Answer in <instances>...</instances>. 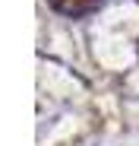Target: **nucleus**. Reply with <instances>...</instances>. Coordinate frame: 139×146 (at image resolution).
I'll list each match as a JSON object with an SVG mask.
<instances>
[{"label": "nucleus", "mask_w": 139, "mask_h": 146, "mask_svg": "<svg viewBox=\"0 0 139 146\" xmlns=\"http://www.w3.org/2000/svg\"><path fill=\"white\" fill-rule=\"evenodd\" d=\"M104 3V0H48V7L66 19H79V16H89L95 13L98 7Z\"/></svg>", "instance_id": "obj_1"}]
</instances>
